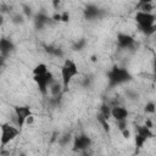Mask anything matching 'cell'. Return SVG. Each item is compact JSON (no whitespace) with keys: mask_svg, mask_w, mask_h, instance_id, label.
Returning a JSON list of instances; mask_svg holds the SVG:
<instances>
[{"mask_svg":"<svg viewBox=\"0 0 156 156\" xmlns=\"http://www.w3.org/2000/svg\"><path fill=\"white\" fill-rule=\"evenodd\" d=\"M107 85L108 88H115L118 85H122L124 83H128L133 79V76L130 74V72L124 68V67H119V66H112L107 74Z\"/></svg>","mask_w":156,"mask_h":156,"instance_id":"cell-1","label":"cell"},{"mask_svg":"<svg viewBox=\"0 0 156 156\" xmlns=\"http://www.w3.org/2000/svg\"><path fill=\"white\" fill-rule=\"evenodd\" d=\"M134 20L138 24L139 30L145 35H151L156 32V15L152 12H141L138 11L134 16Z\"/></svg>","mask_w":156,"mask_h":156,"instance_id":"cell-2","label":"cell"},{"mask_svg":"<svg viewBox=\"0 0 156 156\" xmlns=\"http://www.w3.org/2000/svg\"><path fill=\"white\" fill-rule=\"evenodd\" d=\"M60 73H61V83L63 87V91H67L72 79L79 74V69L77 63L72 58H66L61 66Z\"/></svg>","mask_w":156,"mask_h":156,"instance_id":"cell-3","label":"cell"},{"mask_svg":"<svg viewBox=\"0 0 156 156\" xmlns=\"http://www.w3.org/2000/svg\"><path fill=\"white\" fill-rule=\"evenodd\" d=\"M33 80L35 82L39 93H40L43 96H46L48 93H49V89H50L51 84L55 82V78H54V74L49 71V72L45 73V74L33 76Z\"/></svg>","mask_w":156,"mask_h":156,"instance_id":"cell-4","label":"cell"},{"mask_svg":"<svg viewBox=\"0 0 156 156\" xmlns=\"http://www.w3.org/2000/svg\"><path fill=\"white\" fill-rule=\"evenodd\" d=\"M1 149H5V146L7 144H10V141H12L15 138L18 136L20 134V129L17 127L11 126L10 123H2L1 124Z\"/></svg>","mask_w":156,"mask_h":156,"instance_id":"cell-5","label":"cell"},{"mask_svg":"<svg viewBox=\"0 0 156 156\" xmlns=\"http://www.w3.org/2000/svg\"><path fill=\"white\" fill-rule=\"evenodd\" d=\"M91 145V139L84 133H80L73 138V146L72 150L74 152H83L87 151Z\"/></svg>","mask_w":156,"mask_h":156,"instance_id":"cell-6","label":"cell"},{"mask_svg":"<svg viewBox=\"0 0 156 156\" xmlns=\"http://www.w3.org/2000/svg\"><path fill=\"white\" fill-rule=\"evenodd\" d=\"M13 110H15V115H16L17 127L22 128L27 123V119L32 116V110L29 106H26V105L13 106Z\"/></svg>","mask_w":156,"mask_h":156,"instance_id":"cell-7","label":"cell"},{"mask_svg":"<svg viewBox=\"0 0 156 156\" xmlns=\"http://www.w3.org/2000/svg\"><path fill=\"white\" fill-rule=\"evenodd\" d=\"M116 39H117V46L119 49H132L135 45V39L127 33H118Z\"/></svg>","mask_w":156,"mask_h":156,"instance_id":"cell-8","label":"cell"},{"mask_svg":"<svg viewBox=\"0 0 156 156\" xmlns=\"http://www.w3.org/2000/svg\"><path fill=\"white\" fill-rule=\"evenodd\" d=\"M83 15H84V18L87 21H94V20H98L102 16V10L99 9L94 4H90V5L85 6V9L83 10Z\"/></svg>","mask_w":156,"mask_h":156,"instance_id":"cell-9","label":"cell"},{"mask_svg":"<svg viewBox=\"0 0 156 156\" xmlns=\"http://www.w3.org/2000/svg\"><path fill=\"white\" fill-rule=\"evenodd\" d=\"M15 50V44L9 38H1L0 40V54H1V63H4V60Z\"/></svg>","mask_w":156,"mask_h":156,"instance_id":"cell-10","label":"cell"},{"mask_svg":"<svg viewBox=\"0 0 156 156\" xmlns=\"http://www.w3.org/2000/svg\"><path fill=\"white\" fill-rule=\"evenodd\" d=\"M128 115H129V112H128V110L124 106H113L112 110H111V117L116 122L127 121Z\"/></svg>","mask_w":156,"mask_h":156,"instance_id":"cell-11","label":"cell"},{"mask_svg":"<svg viewBox=\"0 0 156 156\" xmlns=\"http://www.w3.org/2000/svg\"><path fill=\"white\" fill-rule=\"evenodd\" d=\"M51 17H49L46 13L44 12H38L35 16H34V24H35V28L38 29H41L44 28L45 26H48L50 22H51Z\"/></svg>","mask_w":156,"mask_h":156,"instance_id":"cell-12","label":"cell"},{"mask_svg":"<svg viewBox=\"0 0 156 156\" xmlns=\"http://www.w3.org/2000/svg\"><path fill=\"white\" fill-rule=\"evenodd\" d=\"M135 134L143 136V138L146 139V140L154 138V133H152V130H151L150 128H147L145 124H144V126H136V127H135Z\"/></svg>","mask_w":156,"mask_h":156,"instance_id":"cell-13","label":"cell"},{"mask_svg":"<svg viewBox=\"0 0 156 156\" xmlns=\"http://www.w3.org/2000/svg\"><path fill=\"white\" fill-rule=\"evenodd\" d=\"M50 93L52 95V98H61V95L65 93L63 91V87H62V83H58V82H54L50 87Z\"/></svg>","mask_w":156,"mask_h":156,"instance_id":"cell-14","label":"cell"},{"mask_svg":"<svg viewBox=\"0 0 156 156\" xmlns=\"http://www.w3.org/2000/svg\"><path fill=\"white\" fill-rule=\"evenodd\" d=\"M32 72H33V76H40V74L48 73L49 72V68H48V65L46 63L40 62V63H38V65L34 66V68H33Z\"/></svg>","mask_w":156,"mask_h":156,"instance_id":"cell-15","label":"cell"},{"mask_svg":"<svg viewBox=\"0 0 156 156\" xmlns=\"http://www.w3.org/2000/svg\"><path fill=\"white\" fill-rule=\"evenodd\" d=\"M138 9H139V11H141V12H151L152 9H154V6H152V2H151V1H149V0H143V1H140V2L138 4Z\"/></svg>","mask_w":156,"mask_h":156,"instance_id":"cell-16","label":"cell"},{"mask_svg":"<svg viewBox=\"0 0 156 156\" xmlns=\"http://www.w3.org/2000/svg\"><path fill=\"white\" fill-rule=\"evenodd\" d=\"M45 51L49 54V55H52V56H57V57H62L63 56V51L60 49V48H56V46H45Z\"/></svg>","mask_w":156,"mask_h":156,"instance_id":"cell-17","label":"cell"},{"mask_svg":"<svg viewBox=\"0 0 156 156\" xmlns=\"http://www.w3.org/2000/svg\"><path fill=\"white\" fill-rule=\"evenodd\" d=\"M111 110H112V107H110L107 104H102L101 106H100V115L104 117V118H106L107 121H108V118L111 117Z\"/></svg>","mask_w":156,"mask_h":156,"instance_id":"cell-18","label":"cell"},{"mask_svg":"<svg viewBox=\"0 0 156 156\" xmlns=\"http://www.w3.org/2000/svg\"><path fill=\"white\" fill-rule=\"evenodd\" d=\"M144 111L145 113H149V115H152L156 112V104L154 101H147L144 106Z\"/></svg>","mask_w":156,"mask_h":156,"instance_id":"cell-19","label":"cell"},{"mask_svg":"<svg viewBox=\"0 0 156 156\" xmlns=\"http://www.w3.org/2000/svg\"><path fill=\"white\" fill-rule=\"evenodd\" d=\"M146 141H147L146 139H144L143 136H140V135L135 134V136H134V144H135V147H136L138 150L143 149V146H144V144H145Z\"/></svg>","mask_w":156,"mask_h":156,"instance_id":"cell-20","label":"cell"},{"mask_svg":"<svg viewBox=\"0 0 156 156\" xmlns=\"http://www.w3.org/2000/svg\"><path fill=\"white\" fill-rule=\"evenodd\" d=\"M85 45H87V41H85L84 38H82V39H79L78 41H76L72 48H73V50H76V51H80V50H83V49L85 48Z\"/></svg>","mask_w":156,"mask_h":156,"instance_id":"cell-21","label":"cell"},{"mask_svg":"<svg viewBox=\"0 0 156 156\" xmlns=\"http://www.w3.org/2000/svg\"><path fill=\"white\" fill-rule=\"evenodd\" d=\"M98 121H99V123H100V124L102 126L104 130L108 133V132H110V124H108V121H107L106 118H104V117H102V116H101L100 113L98 115Z\"/></svg>","mask_w":156,"mask_h":156,"instance_id":"cell-22","label":"cell"},{"mask_svg":"<svg viewBox=\"0 0 156 156\" xmlns=\"http://www.w3.org/2000/svg\"><path fill=\"white\" fill-rule=\"evenodd\" d=\"M11 20H12V22L15 24H23L24 23V16H23V13H15L11 17Z\"/></svg>","mask_w":156,"mask_h":156,"instance_id":"cell-23","label":"cell"},{"mask_svg":"<svg viewBox=\"0 0 156 156\" xmlns=\"http://www.w3.org/2000/svg\"><path fill=\"white\" fill-rule=\"evenodd\" d=\"M69 140H71V135L69 134H66V135H63V136L60 138V144L61 145H66L67 143H69Z\"/></svg>","mask_w":156,"mask_h":156,"instance_id":"cell-24","label":"cell"},{"mask_svg":"<svg viewBox=\"0 0 156 156\" xmlns=\"http://www.w3.org/2000/svg\"><path fill=\"white\" fill-rule=\"evenodd\" d=\"M23 13L27 16V17H32L33 16V12H32V9L27 5H23Z\"/></svg>","mask_w":156,"mask_h":156,"instance_id":"cell-25","label":"cell"},{"mask_svg":"<svg viewBox=\"0 0 156 156\" xmlns=\"http://www.w3.org/2000/svg\"><path fill=\"white\" fill-rule=\"evenodd\" d=\"M61 17H62V18H61V22H68L69 18H71L68 11H63V12H61Z\"/></svg>","mask_w":156,"mask_h":156,"instance_id":"cell-26","label":"cell"},{"mask_svg":"<svg viewBox=\"0 0 156 156\" xmlns=\"http://www.w3.org/2000/svg\"><path fill=\"white\" fill-rule=\"evenodd\" d=\"M116 124H117V128H118L121 132L127 128V121H119V122H116Z\"/></svg>","mask_w":156,"mask_h":156,"instance_id":"cell-27","label":"cell"},{"mask_svg":"<svg viewBox=\"0 0 156 156\" xmlns=\"http://www.w3.org/2000/svg\"><path fill=\"white\" fill-rule=\"evenodd\" d=\"M61 13H58V12H56V13H54L52 16H51V20L54 21V22H61Z\"/></svg>","mask_w":156,"mask_h":156,"instance_id":"cell-28","label":"cell"},{"mask_svg":"<svg viewBox=\"0 0 156 156\" xmlns=\"http://www.w3.org/2000/svg\"><path fill=\"white\" fill-rule=\"evenodd\" d=\"M121 133H122V135H123V138H124V139H129V138H130V130H129L128 128L123 129Z\"/></svg>","mask_w":156,"mask_h":156,"instance_id":"cell-29","label":"cell"},{"mask_svg":"<svg viewBox=\"0 0 156 156\" xmlns=\"http://www.w3.org/2000/svg\"><path fill=\"white\" fill-rule=\"evenodd\" d=\"M145 126H146L147 128H150V129H151V128H152V122H151L150 119H146V121H145Z\"/></svg>","mask_w":156,"mask_h":156,"instance_id":"cell-30","label":"cell"},{"mask_svg":"<svg viewBox=\"0 0 156 156\" xmlns=\"http://www.w3.org/2000/svg\"><path fill=\"white\" fill-rule=\"evenodd\" d=\"M79 156H91V154L90 152H88V151H83V152H80V155Z\"/></svg>","mask_w":156,"mask_h":156,"instance_id":"cell-31","label":"cell"},{"mask_svg":"<svg viewBox=\"0 0 156 156\" xmlns=\"http://www.w3.org/2000/svg\"><path fill=\"white\" fill-rule=\"evenodd\" d=\"M154 74L156 76V57L154 58Z\"/></svg>","mask_w":156,"mask_h":156,"instance_id":"cell-32","label":"cell"},{"mask_svg":"<svg viewBox=\"0 0 156 156\" xmlns=\"http://www.w3.org/2000/svg\"><path fill=\"white\" fill-rule=\"evenodd\" d=\"M32 122H33V116H30V117L27 119V123H28V124H29V123H32Z\"/></svg>","mask_w":156,"mask_h":156,"instance_id":"cell-33","label":"cell"}]
</instances>
